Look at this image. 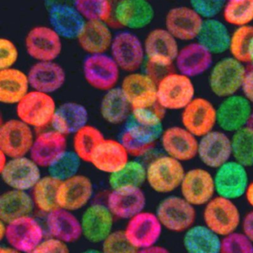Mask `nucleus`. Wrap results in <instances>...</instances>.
Here are the masks:
<instances>
[{"label": "nucleus", "instance_id": "72a5a7b5", "mask_svg": "<svg viewBox=\"0 0 253 253\" xmlns=\"http://www.w3.org/2000/svg\"><path fill=\"white\" fill-rule=\"evenodd\" d=\"M46 224L52 237L68 245L74 243L83 236L80 220L67 210L58 208L48 213Z\"/></svg>", "mask_w": 253, "mask_h": 253}, {"label": "nucleus", "instance_id": "bf43d9fd", "mask_svg": "<svg viewBox=\"0 0 253 253\" xmlns=\"http://www.w3.org/2000/svg\"><path fill=\"white\" fill-rule=\"evenodd\" d=\"M245 198L248 205L253 210V181L250 182L246 193H245Z\"/></svg>", "mask_w": 253, "mask_h": 253}, {"label": "nucleus", "instance_id": "9d476101", "mask_svg": "<svg viewBox=\"0 0 253 253\" xmlns=\"http://www.w3.org/2000/svg\"><path fill=\"white\" fill-rule=\"evenodd\" d=\"M216 196L236 201L245 197L249 185L248 168L231 159L213 174Z\"/></svg>", "mask_w": 253, "mask_h": 253}, {"label": "nucleus", "instance_id": "473e14b6", "mask_svg": "<svg viewBox=\"0 0 253 253\" xmlns=\"http://www.w3.org/2000/svg\"><path fill=\"white\" fill-rule=\"evenodd\" d=\"M114 36L106 22L86 21L77 37L79 45L88 55L106 53L111 48Z\"/></svg>", "mask_w": 253, "mask_h": 253}, {"label": "nucleus", "instance_id": "39448f33", "mask_svg": "<svg viewBox=\"0 0 253 253\" xmlns=\"http://www.w3.org/2000/svg\"><path fill=\"white\" fill-rule=\"evenodd\" d=\"M163 229L175 233H184L195 225L197 219L196 207L181 196L170 195L159 202L155 212Z\"/></svg>", "mask_w": 253, "mask_h": 253}, {"label": "nucleus", "instance_id": "ea45409f", "mask_svg": "<svg viewBox=\"0 0 253 253\" xmlns=\"http://www.w3.org/2000/svg\"><path fill=\"white\" fill-rule=\"evenodd\" d=\"M132 108L120 87L105 92L100 106L101 117L111 125L125 123L132 113Z\"/></svg>", "mask_w": 253, "mask_h": 253}, {"label": "nucleus", "instance_id": "f8f14e48", "mask_svg": "<svg viewBox=\"0 0 253 253\" xmlns=\"http://www.w3.org/2000/svg\"><path fill=\"white\" fill-rule=\"evenodd\" d=\"M179 190L189 203L196 208L204 207L216 196L213 174L203 168L186 170Z\"/></svg>", "mask_w": 253, "mask_h": 253}, {"label": "nucleus", "instance_id": "37998d69", "mask_svg": "<svg viewBox=\"0 0 253 253\" xmlns=\"http://www.w3.org/2000/svg\"><path fill=\"white\" fill-rule=\"evenodd\" d=\"M104 139L103 134L98 128L87 125L74 135L73 147L74 153L82 162L89 163L92 153Z\"/></svg>", "mask_w": 253, "mask_h": 253}, {"label": "nucleus", "instance_id": "f03ea898", "mask_svg": "<svg viewBox=\"0 0 253 253\" xmlns=\"http://www.w3.org/2000/svg\"><path fill=\"white\" fill-rule=\"evenodd\" d=\"M196 97L193 79L178 71L165 74L157 82V105L163 111H182Z\"/></svg>", "mask_w": 253, "mask_h": 253}, {"label": "nucleus", "instance_id": "e2e57ef3", "mask_svg": "<svg viewBox=\"0 0 253 253\" xmlns=\"http://www.w3.org/2000/svg\"><path fill=\"white\" fill-rule=\"evenodd\" d=\"M80 253H102V251L96 249H88Z\"/></svg>", "mask_w": 253, "mask_h": 253}, {"label": "nucleus", "instance_id": "a19ab883", "mask_svg": "<svg viewBox=\"0 0 253 253\" xmlns=\"http://www.w3.org/2000/svg\"><path fill=\"white\" fill-rule=\"evenodd\" d=\"M60 184V181L51 175L40 178L32 189L31 196L39 211L48 214L59 208L57 195Z\"/></svg>", "mask_w": 253, "mask_h": 253}, {"label": "nucleus", "instance_id": "a878e982", "mask_svg": "<svg viewBox=\"0 0 253 253\" xmlns=\"http://www.w3.org/2000/svg\"><path fill=\"white\" fill-rule=\"evenodd\" d=\"M213 56L198 42L188 43L180 48L175 62L177 71L193 80L201 77L212 68Z\"/></svg>", "mask_w": 253, "mask_h": 253}, {"label": "nucleus", "instance_id": "412c9836", "mask_svg": "<svg viewBox=\"0 0 253 253\" xmlns=\"http://www.w3.org/2000/svg\"><path fill=\"white\" fill-rule=\"evenodd\" d=\"M199 139L182 126H175L164 129L160 141L165 154L184 163L197 157Z\"/></svg>", "mask_w": 253, "mask_h": 253}, {"label": "nucleus", "instance_id": "052dcab7", "mask_svg": "<svg viewBox=\"0 0 253 253\" xmlns=\"http://www.w3.org/2000/svg\"><path fill=\"white\" fill-rule=\"evenodd\" d=\"M9 159H10L6 156V154H4L3 152L0 151V170H1L7 165Z\"/></svg>", "mask_w": 253, "mask_h": 253}, {"label": "nucleus", "instance_id": "2eb2a0df", "mask_svg": "<svg viewBox=\"0 0 253 253\" xmlns=\"http://www.w3.org/2000/svg\"><path fill=\"white\" fill-rule=\"evenodd\" d=\"M120 88L132 110L157 105V83L150 74L129 73L122 80Z\"/></svg>", "mask_w": 253, "mask_h": 253}, {"label": "nucleus", "instance_id": "6e6552de", "mask_svg": "<svg viewBox=\"0 0 253 253\" xmlns=\"http://www.w3.org/2000/svg\"><path fill=\"white\" fill-rule=\"evenodd\" d=\"M120 68L111 55H88L83 63V74L88 84L98 90L108 91L117 87Z\"/></svg>", "mask_w": 253, "mask_h": 253}, {"label": "nucleus", "instance_id": "f257e3e1", "mask_svg": "<svg viewBox=\"0 0 253 253\" xmlns=\"http://www.w3.org/2000/svg\"><path fill=\"white\" fill-rule=\"evenodd\" d=\"M245 65L231 56L214 62L208 76L211 93L221 99L241 93L248 71Z\"/></svg>", "mask_w": 253, "mask_h": 253}, {"label": "nucleus", "instance_id": "dca6fc26", "mask_svg": "<svg viewBox=\"0 0 253 253\" xmlns=\"http://www.w3.org/2000/svg\"><path fill=\"white\" fill-rule=\"evenodd\" d=\"M217 108V126L229 134L248 126L252 104L241 93L221 99Z\"/></svg>", "mask_w": 253, "mask_h": 253}, {"label": "nucleus", "instance_id": "7c9ffc66", "mask_svg": "<svg viewBox=\"0 0 253 253\" xmlns=\"http://www.w3.org/2000/svg\"><path fill=\"white\" fill-rule=\"evenodd\" d=\"M66 150V135L51 129L34 138L29 156L40 168H48Z\"/></svg>", "mask_w": 253, "mask_h": 253}, {"label": "nucleus", "instance_id": "cd10ccee", "mask_svg": "<svg viewBox=\"0 0 253 253\" xmlns=\"http://www.w3.org/2000/svg\"><path fill=\"white\" fill-rule=\"evenodd\" d=\"M27 74L32 90L48 94L57 91L66 81L65 70L55 61L37 62Z\"/></svg>", "mask_w": 253, "mask_h": 253}, {"label": "nucleus", "instance_id": "4c0bfd02", "mask_svg": "<svg viewBox=\"0 0 253 253\" xmlns=\"http://www.w3.org/2000/svg\"><path fill=\"white\" fill-rule=\"evenodd\" d=\"M34 207L32 196L27 191L10 189L0 196V221L8 224L31 215Z\"/></svg>", "mask_w": 253, "mask_h": 253}, {"label": "nucleus", "instance_id": "9b49d317", "mask_svg": "<svg viewBox=\"0 0 253 253\" xmlns=\"http://www.w3.org/2000/svg\"><path fill=\"white\" fill-rule=\"evenodd\" d=\"M144 45L146 59L150 65L159 68H169L175 64L180 50L178 40L165 28L150 31Z\"/></svg>", "mask_w": 253, "mask_h": 253}, {"label": "nucleus", "instance_id": "6ab92c4d", "mask_svg": "<svg viewBox=\"0 0 253 253\" xmlns=\"http://www.w3.org/2000/svg\"><path fill=\"white\" fill-rule=\"evenodd\" d=\"M197 157L204 167L212 169L233 159L230 134L215 129L199 138Z\"/></svg>", "mask_w": 253, "mask_h": 253}, {"label": "nucleus", "instance_id": "a18cd8bd", "mask_svg": "<svg viewBox=\"0 0 253 253\" xmlns=\"http://www.w3.org/2000/svg\"><path fill=\"white\" fill-rule=\"evenodd\" d=\"M224 22L233 26L251 25L253 22V0H228L222 12Z\"/></svg>", "mask_w": 253, "mask_h": 253}, {"label": "nucleus", "instance_id": "c03bdc74", "mask_svg": "<svg viewBox=\"0 0 253 253\" xmlns=\"http://www.w3.org/2000/svg\"><path fill=\"white\" fill-rule=\"evenodd\" d=\"M233 159L247 168L253 167V130L245 126L231 134Z\"/></svg>", "mask_w": 253, "mask_h": 253}, {"label": "nucleus", "instance_id": "0eeeda50", "mask_svg": "<svg viewBox=\"0 0 253 253\" xmlns=\"http://www.w3.org/2000/svg\"><path fill=\"white\" fill-rule=\"evenodd\" d=\"M17 119L31 128L51 124L56 112V102L51 95L31 90L16 105Z\"/></svg>", "mask_w": 253, "mask_h": 253}, {"label": "nucleus", "instance_id": "1a4fd4ad", "mask_svg": "<svg viewBox=\"0 0 253 253\" xmlns=\"http://www.w3.org/2000/svg\"><path fill=\"white\" fill-rule=\"evenodd\" d=\"M110 52L120 70L129 74L137 72L146 59L144 42L131 31H121L114 35Z\"/></svg>", "mask_w": 253, "mask_h": 253}, {"label": "nucleus", "instance_id": "49530a36", "mask_svg": "<svg viewBox=\"0 0 253 253\" xmlns=\"http://www.w3.org/2000/svg\"><path fill=\"white\" fill-rule=\"evenodd\" d=\"M253 42V25L238 27L231 33L229 47L230 56L243 63H249Z\"/></svg>", "mask_w": 253, "mask_h": 253}, {"label": "nucleus", "instance_id": "aec40b11", "mask_svg": "<svg viewBox=\"0 0 253 253\" xmlns=\"http://www.w3.org/2000/svg\"><path fill=\"white\" fill-rule=\"evenodd\" d=\"M163 229L155 212L143 211L128 220L124 232L130 243L141 250L157 245Z\"/></svg>", "mask_w": 253, "mask_h": 253}, {"label": "nucleus", "instance_id": "4468645a", "mask_svg": "<svg viewBox=\"0 0 253 253\" xmlns=\"http://www.w3.org/2000/svg\"><path fill=\"white\" fill-rule=\"evenodd\" d=\"M181 126L197 138L209 133L217 126V108L203 96H196L182 111Z\"/></svg>", "mask_w": 253, "mask_h": 253}, {"label": "nucleus", "instance_id": "c9c22d12", "mask_svg": "<svg viewBox=\"0 0 253 253\" xmlns=\"http://www.w3.org/2000/svg\"><path fill=\"white\" fill-rule=\"evenodd\" d=\"M231 33L227 23L217 18L203 19L196 42L207 49L212 55H221L229 51Z\"/></svg>", "mask_w": 253, "mask_h": 253}, {"label": "nucleus", "instance_id": "0e129e2a", "mask_svg": "<svg viewBox=\"0 0 253 253\" xmlns=\"http://www.w3.org/2000/svg\"><path fill=\"white\" fill-rule=\"evenodd\" d=\"M249 64H251L253 68V42L252 47H251V52H250Z\"/></svg>", "mask_w": 253, "mask_h": 253}, {"label": "nucleus", "instance_id": "338daca9", "mask_svg": "<svg viewBox=\"0 0 253 253\" xmlns=\"http://www.w3.org/2000/svg\"><path fill=\"white\" fill-rule=\"evenodd\" d=\"M147 1H150V2H151L152 1H154V0H147Z\"/></svg>", "mask_w": 253, "mask_h": 253}, {"label": "nucleus", "instance_id": "e433bc0d", "mask_svg": "<svg viewBox=\"0 0 253 253\" xmlns=\"http://www.w3.org/2000/svg\"><path fill=\"white\" fill-rule=\"evenodd\" d=\"M28 74L11 68L0 70V102L17 105L30 91Z\"/></svg>", "mask_w": 253, "mask_h": 253}, {"label": "nucleus", "instance_id": "423d86ee", "mask_svg": "<svg viewBox=\"0 0 253 253\" xmlns=\"http://www.w3.org/2000/svg\"><path fill=\"white\" fill-rule=\"evenodd\" d=\"M185 172L184 163L165 154L147 167V182L155 193L170 194L180 188Z\"/></svg>", "mask_w": 253, "mask_h": 253}, {"label": "nucleus", "instance_id": "79ce46f5", "mask_svg": "<svg viewBox=\"0 0 253 253\" xmlns=\"http://www.w3.org/2000/svg\"><path fill=\"white\" fill-rule=\"evenodd\" d=\"M145 181H147V168L137 161H129L120 170L109 176L111 190L123 187H141Z\"/></svg>", "mask_w": 253, "mask_h": 253}, {"label": "nucleus", "instance_id": "de8ad7c7", "mask_svg": "<svg viewBox=\"0 0 253 253\" xmlns=\"http://www.w3.org/2000/svg\"><path fill=\"white\" fill-rule=\"evenodd\" d=\"M81 159L73 151L66 150L48 168L49 175L60 181L78 174Z\"/></svg>", "mask_w": 253, "mask_h": 253}, {"label": "nucleus", "instance_id": "4d7b16f0", "mask_svg": "<svg viewBox=\"0 0 253 253\" xmlns=\"http://www.w3.org/2000/svg\"><path fill=\"white\" fill-rule=\"evenodd\" d=\"M241 228L242 233L253 243V210L244 215Z\"/></svg>", "mask_w": 253, "mask_h": 253}, {"label": "nucleus", "instance_id": "13d9d810", "mask_svg": "<svg viewBox=\"0 0 253 253\" xmlns=\"http://www.w3.org/2000/svg\"><path fill=\"white\" fill-rule=\"evenodd\" d=\"M138 253H172L167 248L160 245H155L150 248L138 250Z\"/></svg>", "mask_w": 253, "mask_h": 253}, {"label": "nucleus", "instance_id": "f704fd0d", "mask_svg": "<svg viewBox=\"0 0 253 253\" xmlns=\"http://www.w3.org/2000/svg\"><path fill=\"white\" fill-rule=\"evenodd\" d=\"M89 118L86 107L77 102H65L56 108L51 125L63 135H74L87 126Z\"/></svg>", "mask_w": 253, "mask_h": 253}, {"label": "nucleus", "instance_id": "a211bd4d", "mask_svg": "<svg viewBox=\"0 0 253 253\" xmlns=\"http://www.w3.org/2000/svg\"><path fill=\"white\" fill-rule=\"evenodd\" d=\"M7 224L4 240L10 248L22 253H31L44 240V231L31 215L17 218Z\"/></svg>", "mask_w": 253, "mask_h": 253}, {"label": "nucleus", "instance_id": "680f3d73", "mask_svg": "<svg viewBox=\"0 0 253 253\" xmlns=\"http://www.w3.org/2000/svg\"><path fill=\"white\" fill-rule=\"evenodd\" d=\"M0 253H22L10 247H1L0 248Z\"/></svg>", "mask_w": 253, "mask_h": 253}, {"label": "nucleus", "instance_id": "bb28decb", "mask_svg": "<svg viewBox=\"0 0 253 253\" xmlns=\"http://www.w3.org/2000/svg\"><path fill=\"white\" fill-rule=\"evenodd\" d=\"M147 197L141 187H123L111 190L107 207L114 217L129 220L144 211Z\"/></svg>", "mask_w": 253, "mask_h": 253}, {"label": "nucleus", "instance_id": "20e7f679", "mask_svg": "<svg viewBox=\"0 0 253 253\" xmlns=\"http://www.w3.org/2000/svg\"><path fill=\"white\" fill-rule=\"evenodd\" d=\"M203 224L221 238L238 231L243 216L235 201L215 196L203 207Z\"/></svg>", "mask_w": 253, "mask_h": 253}, {"label": "nucleus", "instance_id": "09e8293b", "mask_svg": "<svg viewBox=\"0 0 253 253\" xmlns=\"http://www.w3.org/2000/svg\"><path fill=\"white\" fill-rule=\"evenodd\" d=\"M74 6L86 21L106 22L112 13L110 0H74Z\"/></svg>", "mask_w": 253, "mask_h": 253}, {"label": "nucleus", "instance_id": "c756f323", "mask_svg": "<svg viewBox=\"0 0 253 253\" xmlns=\"http://www.w3.org/2000/svg\"><path fill=\"white\" fill-rule=\"evenodd\" d=\"M154 9L147 0H120L114 9L117 23L127 29L140 30L150 25Z\"/></svg>", "mask_w": 253, "mask_h": 253}, {"label": "nucleus", "instance_id": "6e6d98bb", "mask_svg": "<svg viewBox=\"0 0 253 253\" xmlns=\"http://www.w3.org/2000/svg\"><path fill=\"white\" fill-rule=\"evenodd\" d=\"M241 93L252 104L253 106V68L248 69Z\"/></svg>", "mask_w": 253, "mask_h": 253}, {"label": "nucleus", "instance_id": "3c124183", "mask_svg": "<svg viewBox=\"0 0 253 253\" xmlns=\"http://www.w3.org/2000/svg\"><path fill=\"white\" fill-rule=\"evenodd\" d=\"M220 253H253V243L242 231H236L222 238Z\"/></svg>", "mask_w": 253, "mask_h": 253}, {"label": "nucleus", "instance_id": "58836bf2", "mask_svg": "<svg viewBox=\"0 0 253 253\" xmlns=\"http://www.w3.org/2000/svg\"><path fill=\"white\" fill-rule=\"evenodd\" d=\"M221 239L204 224H196L184 233L183 246L187 253H220Z\"/></svg>", "mask_w": 253, "mask_h": 253}, {"label": "nucleus", "instance_id": "5fc2aeb1", "mask_svg": "<svg viewBox=\"0 0 253 253\" xmlns=\"http://www.w3.org/2000/svg\"><path fill=\"white\" fill-rule=\"evenodd\" d=\"M31 253H70L68 244L55 239H44Z\"/></svg>", "mask_w": 253, "mask_h": 253}, {"label": "nucleus", "instance_id": "603ef678", "mask_svg": "<svg viewBox=\"0 0 253 253\" xmlns=\"http://www.w3.org/2000/svg\"><path fill=\"white\" fill-rule=\"evenodd\" d=\"M190 7L203 19H213L222 13L227 0H189Z\"/></svg>", "mask_w": 253, "mask_h": 253}, {"label": "nucleus", "instance_id": "393cba45", "mask_svg": "<svg viewBox=\"0 0 253 253\" xmlns=\"http://www.w3.org/2000/svg\"><path fill=\"white\" fill-rule=\"evenodd\" d=\"M93 194V184L90 178L77 174L61 181L58 190V205L59 208L74 212L86 207Z\"/></svg>", "mask_w": 253, "mask_h": 253}, {"label": "nucleus", "instance_id": "69168bd1", "mask_svg": "<svg viewBox=\"0 0 253 253\" xmlns=\"http://www.w3.org/2000/svg\"><path fill=\"white\" fill-rule=\"evenodd\" d=\"M248 126H249L250 128L253 130V111L252 112V114L251 116V119H250L249 123H248Z\"/></svg>", "mask_w": 253, "mask_h": 253}, {"label": "nucleus", "instance_id": "8fccbe9b", "mask_svg": "<svg viewBox=\"0 0 253 253\" xmlns=\"http://www.w3.org/2000/svg\"><path fill=\"white\" fill-rule=\"evenodd\" d=\"M101 244L102 253H138V251L128 240L124 230L113 231Z\"/></svg>", "mask_w": 253, "mask_h": 253}, {"label": "nucleus", "instance_id": "c85d7f7f", "mask_svg": "<svg viewBox=\"0 0 253 253\" xmlns=\"http://www.w3.org/2000/svg\"><path fill=\"white\" fill-rule=\"evenodd\" d=\"M129 162V154L120 140L105 138L96 147L89 163L101 172L115 173Z\"/></svg>", "mask_w": 253, "mask_h": 253}, {"label": "nucleus", "instance_id": "f3484780", "mask_svg": "<svg viewBox=\"0 0 253 253\" xmlns=\"http://www.w3.org/2000/svg\"><path fill=\"white\" fill-rule=\"evenodd\" d=\"M34 138L31 126L19 119L7 120L0 126V151L9 159L26 156Z\"/></svg>", "mask_w": 253, "mask_h": 253}, {"label": "nucleus", "instance_id": "4be33fe9", "mask_svg": "<svg viewBox=\"0 0 253 253\" xmlns=\"http://www.w3.org/2000/svg\"><path fill=\"white\" fill-rule=\"evenodd\" d=\"M0 172L6 185L22 191L32 190L42 178L40 167L26 156L9 159Z\"/></svg>", "mask_w": 253, "mask_h": 253}, {"label": "nucleus", "instance_id": "864d4df0", "mask_svg": "<svg viewBox=\"0 0 253 253\" xmlns=\"http://www.w3.org/2000/svg\"><path fill=\"white\" fill-rule=\"evenodd\" d=\"M19 59V50L13 41L0 39V70L13 68Z\"/></svg>", "mask_w": 253, "mask_h": 253}, {"label": "nucleus", "instance_id": "2f4dec72", "mask_svg": "<svg viewBox=\"0 0 253 253\" xmlns=\"http://www.w3.org/2000/svg\"><path fill=\"white\" fill-rule=\"evenodd\" d=\"M51 27L62 38L77 39L86 24V19L74 5L67 3H54L49 9Z\"/></svg>", "mask_w": 253, "mask_h": 253}, {"label": "nucleus", "instance_id": "ddd939ff", "mask_svg": "<svg viewBox=\"0 0 253 253\" xmlns=\"http://www.w3.org/2000/svg\"><path fill=\"white\" fill-rule=\"evenodd\" d=\"M62 39L51 27H34L25 37V50L37 62L55 61L62 53Z\"/></svg>", "mask_w": 253, "mask_h": 253}, {"label": "nucleus", "instance_id": "b1692460", "mask_svg": "<svg viewBox=\"0 0 253 253\" xmlns=\"http://www.w3.org/2000/svg\"><path fill=\"white\" fill-rule=\"evenodd\" d=\"M203 19L190 6L171 8L165 17V28L178 41L196 40Z\"/></svg>", "mask_w": 253, "mask_h": 253}, {"label": "nucleus", "instance_id": "774afa93", "mask_svg": "<svg viewBox=\"0 0 253 253\" xmlns=\"http://www.w3.org/2000/svg\"><path fill=\"white\" fill-rule=\"evenodd\" d=\"M227 1H228V0H227Z\"/></svg>", "mask_w": 253, "mask_h": 253}, {"label": "nucleus", "instance_id": "5701e85b", "mask_svg": "<svg viewBox=\"0 0 253 253\" xmlns=\"http://www.w3.org/2000/svg\"><path fill=\"white\" fill-rule=\"evenodd\" d=\"M114 218L107 205H90L80 219L83 237L92 244L102 243L113 232Z\"/></svg>", "mask_w": 253, "mask_h": 253}, {"label": "nucleus", "instance_id": "7ed1b4c3", "mask_svg": "<svg viewBox=\"0 0 253 253\" xmlns=\"http://www.w3.org/2000/svg\"><path fill=\"white\" fill-rule=\"evenodd\" d=\"M155 107L132 110L122 131L132 141L150 150L164 130L161 114Z\"/></svg>", "mask_w": 253, "mask_h": 253}]
</instances>
